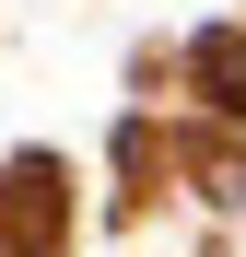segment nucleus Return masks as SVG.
<instances>
[{"instance_id": "f03ea898", "label": "nucleus", "mask_w": 246, "mask_h": 257, "mask_svg": "<svg viewBox=\"0 0 246 257\" xmlns=\"http://www.w3.org/2000/svg\"><path fill=\"white\" fill-rule=\"evenodd\" d=\"M199 82H211V105H246V35L234 24H211V35H199V59H188Z\"/></svg>"}, {"instance_id": "f257e3e1", "label": "nucleus", "mask_w": 246, "mask_h": 257, "mask_svg": "<svg viewBox=\"0 0 246 257\" xmlns=\"http://www.w3.org/2000/svg\"><path fill=\"white\" fill-rule=\"evenodd\" d=\"M0 234H12L24 257H59V164H12V176H0Z\"/></svg>"}]
</instances>
